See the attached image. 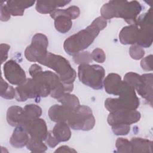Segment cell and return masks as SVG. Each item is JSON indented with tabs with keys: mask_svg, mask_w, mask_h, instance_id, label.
<instances>
[{
	"mask_svg": "<svg viewBox=\"0 0 153 153\" xmlns=\"http://www.w3.org/2000/svg\"><path fill=\"white\" fill-rule=\"evenodd\" d=\"M106 26V20L101 16L97 17L86 28L70 36L65 41V51L71 56L82 51L93 42L99 32Z\"/></svg>",
	"mask_w": 153,
	"mask_h": 153,
	"instance_id": "1",
	"label": "cell"
},
{
	"mask_svg": "<svg viewBox=\"0 0 153 153\" xmlns=\"http://www.w3.org/2000/svg\"><path fill=\"white\" fill-rule=\"evenodd\" d=\"M141 11L142 6L137 1H110L103 5L100 14L105 20L122 18L129 25H133Z\"/></svg>",
	"mask_w": 153,
	"mask_h": 153,
	"instance_id": "2",
	"label": "cell"
},
{
	"mask_svg": "<svg viewBox=\"0 0 153 153\" xmlns=\"http://www.w3.org/2000/svg\"><path fill=\"white\" fill-rule=\"evenodd\" d=\"M139 103V99L136 96L134 88L123 81V85L118 97L107 98L105 102V106L110 112L133 111L137 109Z\"/></svg>",
	"mask_w": 153,
	"mask_h": 153,
	"instance_id": "3",
	"label": "cell"
},
{
	"mask_svg": "<svg viewBox=\"0 0 153 153\" xmlns=\"http://www.w3.org/2000/svg\"><path fill=\"white\" fill-rule=\"evenodd\" d=\"M38 63L56 72L60 81L63 83L73 84L76 78L75 71L72 68L69 61L62 56L48 51L45 57Z\"/></svg>",
	"mask_w": 153,
	"mask_h": 153,
	"instance_id": "4",
	"label": "cell"
},
{
	"mask_svg": "<svg viewBox=\"0 0 153 153\" xmlns=\"http://www.w3.org/2000/svg\"><path fill=\"white\" fill-rule=\"evenodd\" d=\"M105 75V69L98 65L81 64L78 69V76L84 84L94 89H102Z\"/></svg>",
	"mask_w": 153,
	"mask_h": 153,
	"instance_id": "5",
	"label": "cell"
},
{
	"mask_svg": "<svg viewBox=\"0 0 153 153\" xmlns=\"http://www.w3.org/2000/svg\"><path fill=\"white\" fill-rule=\"evenodd\" d=\"M67 123L74 130L88 131L94 127L96 120L90 107L79 105L73 110Z\"/></svg>",
	"mask_w": 153,
	"mask_h": 153,
	"instance_id": "6",
	"label": "cell"
},
{
	"mask_svg": "<svg viewBox=\"0 0 153 153\" xmlns=\"http://www.w3.org/2000/svg\"><path fill=\"white\" fill-rule=\"evenodd\" d=\"M138 29L136 44L142 48L149 47L153 40V26L152 9L139 16L134 23Z\"/></svg>",
	"mask_w": 153,
	"mask_h": 153,
	"instance_id": "7",
	"label": "cell"
},
{
	"mask_svg": "<svg viewBox=\"0 0 153 153\" xmlns=\"http://www.w3.org/2000/svg\"><path fill=\"white\" fill-rule=\"evenodd\" d=\"M48 41L47 37L41 33L33 35L31 44L25 50L26 59L32 62H39L47 55Z\"/></svg>",
	"mask_w": 153,
	"mask_h": 153,
	"instance_id": "8",
	"label": "cell"
},
{
	"mask_svg": "<svg viewBox=\"0 0 153 153\" xmlns=\"http://www.w3.org/2000/svg\"><path fill=\"white\" fill-rule=\"evenodd\" d=\"M4 75L11 84L19 85L26 80V76L23 68L14 60L6 62L3 66Z\"/></svg>",
	"mask_w": 153,
	"mask_h": 153,
	"instance_id": "9",
	"label": "cell"
},
{
	"mask_svg": "<svg viewBox=\"0 0 153 153\" xmlns=\"http://www.w3.org/2000/svg\"><path fill=\"white\" fill-rule=\"evenodd\" d=\"M140 117V113L137 110L115 111L110 112L107 121L111 126L118 124L130 125L138 122Z\"/></svg>",
	"mask_w": 153,
	"mask_h": 153,
	"instance_id": "10",
	"label": "cell"
},
{
	"mask_svg": "<svg viewBox=\"0 0 153 153\" xmlns=\"http://www.w3.org/2000/svg\"><path fill=\"white\" fill-rule=\"evenodd\" d=\"M23 128L29 134L30 137L45 140L48 130L45 121L41 118H36L26 122L22 126Z\"/></svg>",
	"mask_w": 153,
	"mask_h": 153,
	"instance_id": "11",
	"label": "cell"
},
{
	"mask_svg": "<svg viewBox=\"0 0 153 153\" xmlns=\"http://www.w3.org/2000/svg\"><path fill=\"white\" fill-rule=\"evenodd\" d=\"M152 73L142 75L140 82L135 89L142 97L149 102L151 106L152 105Z\"/></svg>",
	"mask_w": 153,
	"mask_h": 153,
	"instance_id": "12",
	"label": "cell"
},
{
	"mask_svg": "<svg viewBox=\"0 0 153 153\" xmlns=\"http://www.w3.org/2000/svg\"><path fill=\"white\" fill-rule=\"evenodd\" d=\"M74 109L63 105H54L48 110L50 120L56 123H66L69 119Z\"/></svg>",
	"mask_w": 153,
	"mask_h": 153,
	"instance_id": "13",
	"label": "cell"
},
{
	"mask_svg": "<svg viewBox=\"0 0 153 153\" xmlns=\"http://www.w3.org/2000/svg\"><path fill=\"white\" fill-rule=\"evenodd\" d=\"M103 84L107 93L118 96L123 85V81L118 74L111 73L104 78Z\"/></svg>",
	"mask_w": 153,
	"mask_h": 153,
	"instance_id": "14",
	"label": "cell"
},
{
	"mask_svg": "<svg viewBox=\"0 0 153 153\" xmlns=\"http://www.w3.org/2000/svg\"><path fill=\"white\" fill-rule=\"evenodd\" d=\"M6 119L9 125L15 127L22 126L26 123L23 108L16 105L8 108Z\"/></svg>",
	"mask_w": 153,
	"mask_h": 153,
	"instance_id": "15",
	"label": "cell"
},
{
	"mask_svg": "<svg viewBox=\"0 0 153 153\" xmlns=\"http://www.w3.org/2000/svg\"><path fill=\"white\" fill-rule=\"evenodd\" d=\"M70 1H38L36 2V10L41 14H51L57 8L64 7L69 4Z\"/></svg>",
	"mask_w": 153,
	"mask_h": 153,
	"instance_id": "16",
	"label": "cell"
},
{
	"mask_svg": "<svg viewBox=\"0 0 153 153\" xmlns=\"http://www.w3.org/2000/svg\"><path fill=\"white\" fill-rule=\"evenodd\" d=\"M138 29L135 24L129 25L124 27L119 34V39L124 45L136 44L137 40Z\"/></svg>",
	"mask_w": 153,
	"mask_h": 153,
	"instance_id": "17",
	"label": "cell"
},
{
	"mask_svg": "<svg viewBox=\"0 0 153 153\" xmlns=\"http://www.w3.org/2000/svg\"><path fill=\"white\" fill-rule=\"evenodd\" d=\"M35 3V1L13 0L7 1L6 5L11 15L22 16L24 14L25 10L32 7Z\"/></svg>",
	"mask_w": 153,
	"mask_h": 153,
	"instance_id": "18",
	"label": "cell"
},
{
	"mask_svg": "<svg viewBox=\"0 0 153 153\" xmlns=\"http://www.w3.org/2000/svg\"><path fill=\"white\" fill-rule=\"evenodd\" d=\"M30 139L29 134L22 126L16 127L10 139V143L13 147L17 148L26 146Z\"/></svg>",
	"mask_w": 153,
	"mask_h": 153,
	"instance_id": "19",
	"label": "cell"
},
{
	"mask_svg": "<svg viewBox=\"0 0 153 153\" xmlns=\"http://www.w3.org/2000/svg\"><path fill=\"white\" fill-rule=\"evenodd\" d=\"M51 133L59 142H66L71 136L69 126L66 123H57Z\"/></svg>",
	"mask_w": 153,
	"mask_h": 153,
	"instance_id": "20",
	"label": "cell"
},
{
	"mask_svg": "<svg viewBox=\"0 0 153 153\" xmlns=\"http://www.w3.org/2000/svg\"><path fill=\"white\" fill-rule=\"evenodd\" d=\"M130 141L131 152H152V141L141 137H133Z\"/></svg>",
	"mask_w": 153,
	"mask_h": 153,
	"instance_id": "21",
	"label": "cell"
},
{
	"mask_svg": "<svg viewBox=\"0 0 153 153\" xmlns=\"http://www.w3.org/2000/svg\"><path fill=\"white\" fill-rule=\"evenodd\" d=\"M80 14L79 8L77 6L72 5L66 9H56L50 14V16L54 19L59 16H64L70 18L71 19H75L79 17Z\"/></svg>",
	"mask_w": 153,
	"mask_h": 153,
	"instance_id": "22",
	"label": "cell"
},
{
	"mask_svg": "<svg viewBox=\"0 0 153 153\" xmlns=\"http://www.w3.org/2000/svg\"><path fill=\"white\" fill-rule=\"evenodd\" d=\"M54 20V27L56 29L62 33H67L70 30L72 26V19L68 17L64 16H59Z\"/></svg>",
	"mask_w": 153,
	"mask_h": 153,
	"instance_id": "23",
	"label": "cell"
},
{
	"mask_svg": "<svg viewBox=\"0 0 153 153\" xmlns=\"http://www.w3.org/2000/svg\"><path fill=\"white\" fill-rule=\"evenodd\" d=\"M23 110L26 122L38 118L42 114V109L35 104L26 105L23 108Z\"/></svg>",
	"mask_w": 153,
	"mask_h": 153,
	"instance_id": "24",
	"label": "cell"
},
{
	"mask_svg": "<svg viewBox=\"0 0 153 153\" xmlns=\"http://www.w3.org/2000/svg\"><path fill=\"white\" fill-rule=\"evenodd\" d=\"M62 105L68 106L72 109L76 108L80 105L78 98L70 93H66L57 99Z\"/></svg>",
	"mask_w": 153,
	"mask_h": 153,
	"instance_id": "25",
	"label": "cell"
},
{
	"mask_svg": "<svg viewBox=\"0 0 153 153\" xmlns=\"http://www.w3.org/2000/svg\"><path fill=\"white\" fill-rule=\"evenodd\" d=\"M74 88L73 84H65L60 82L59 85L51 91L50 96L54 99H59L66 93H71Z\"/></svg>",
	"mask_w": 153,
	"mask_h": 153,
	"instance_id": "26",
	"label": "cell"
},
{
	"mask_svg": "<svg viewBox=\"0 0 153 153\" xmlns=\"http://www.w3.org/2000/svg\"><path fill=\"white\" fill-rule=\"evenodd\" d=\"M28 150L33 152H44L47 149V146L43 143V140L30 137L26 145Z\"/></svg>",
	"mask_w": 153,
	"mask_h": 153,
	"instance_id": "27",
	"label": "cell"
},
{
	"mask_svg": "<svg viewBox=\"0 0 153 153\" xmlns=\"http://www.w3.org/2000/svg\"><path fill=\"white\" fill-rule=\"evenodd\" d=\"M1 96L5 99H13L16 97V89L10 85L1 77Z\"/></svg>",
	"mask_w": 153,
	"mask_h": 153,
	"instance_id": "28",
	"label": "cell"
},
{
	"mask_svg": "<svg viewBox=\"0 0 153 153\" xmlns=\"http://www.w3.org/2000/svg\"><path fill=\"white\" fill-rule=\"evenodd\" d=\"M123 81L132 86L135 90L140 82L141 75L133 72H130L124 75Z\"/></svg>",
	"mask_w": 153,
	"mask_h": 153,
	"instance_id": "29",
	"label": "cell"
},
{
	"mask_svg": "<svg viewBox=\"0 0 153 153\" xmlns=\"http://www.w3.org/2000/svg\"><path fill=\"white\" fill-rule=\"evenodd\" d=\"M115 146L117 149L118 152H131V142L126 138H118L115 142Z\"/></svg>",
	"mask_w": 153,
	"mask_h": 153,
	"instance_id": "30",
	"label": "cell"
},
{
	"mask_svg": "<svg viewBox=\"0 0 153 153\" xmlns=\"http://www.w3.org/2000/svg\"><path fill=\"white\" fill-rule=\"evenodd\" d=\"M74 61L76 64H88L92 61L91 54L88 51H80L74 55Z\"/></svg>",
	"mask_w": 153,
	"mask_h": 153,
	"instance_id": "31",
	"label": "cell"
},
{
	"mask_svg": "<svg viewBox=\"0 0 153 153\" xmlns=\"http://www.w3.org/2000/svg\"><path fill=\"white\" fill-rule=\"evenodd\" d=\"M129 54L133 59L139 60L143 57L145 51L142 47L137 44H134L129 48Z\"/></svg>",
	"mask_w": 153,
	"mask_h": 153,
	"instance_id": "32",
	"label": "cell"
},
{
	"mask_svg": "<svg viewBox=\"0 0 153 153\" xmlns=\"http://www.w3.org/2000/svg\"><path fill=\"white\" fill-rule=\"evenodd\" d=\"M113 133L115 135H127L130 130V125L118 124L112 126Z\"/></svg>",
	"mask_w": 153,
	"mask_h": 153,
	"instance_id": "33",
	"label": "cell"
},
{
	"mask_svg": "<svg viewBox=\"0 0 153 153\" xmlns=\"http://www.w3.org/2000/svg\"><path fill=\"white\" fill-rule=\"evenodd\" d=\"M91 56L92 60L97 63H102L106 59V55L104 51L100 48H95L91 53Z\"/></svg>",
	"mask_w": 153,
	"mask_h": 153,
	"instance_id": "34",
	"label": "cell"
},
{
	"mask_svg": "<svg viewBox=\"0 0 153 153\" xmlns=\"http://www.w3.org/2000/svg\"><path fill=\"white\" fill-rule=\"evenodd\" d=\"M141 68L146 71H152V55L150 54L143 58L140 62Z\"/></svg>",
	"mask_w": 153,
	"mask_h": 153,
	"instance_id": "35",
	"label": "cell"
},
{
	"mask_svg": "<svg viewBox=\"0 0 153 153\" xmlns=\"http://www.w3.org/2000/svg\"><path fill=\"white\" fill-rule=\"evenodd\" d=\"M11 17V14L10 13L6 4L5 2H2L1 3V15L0 18L2 22L8 21Z\"/></svg>",
	"mask_w": 153,
	"mask_h": 153,
	"instance_id": "36",
	"label": "cell"
},
{
	"mask_svg": "<svg viewBox=\"0 0 153 153\" xmlns=\"http://www.w3.org/2000/svg\"><path fill=\"white\" fill-rule=\"evenodd\" d=\"M1 63L5 62L8 58V52L10 49V46L7 44H1Z\"/></svg>",
	"mask_w": 153,
	"mask_h": 153,
	"instance_id": "37",
	"label": "cell"
},
{
	"mask_svg": "<svg viewBox=\"0 0 153 153\" xmlns=\"http://www.w3.org/2000/svg\"><path fill=\"white\" fill-rule=\"evenodd\" d=\"M45 142L47 145L51 148L56 147L60 142L57 140V139L54 136L51 131H48L47 136L45 139Z\"/></svg>",
	"mask_w": 153,
	"mask_h": 153,
	"instance_id": "38",
	"label": "cell"
},
{
	"mask_svg": "<svg viewBox=\"0 0 153 153\" xmlns=\"http://www.w3.org/2000/svg\"><path fill=\"white\" fill-rule=\"evenodd\" d=\"M42 71V68L39 65H38L37 64H33V65H32L30 66L29 69V74L32 76V78L35 76L39 72H41Z\"/></svg>",
	"mask_w": 153,
	"mask_h": 153,
	"instance_id": "39",
	"label": "cell"
},
{
	"mask_svg": "<svg viewBox=\"0 0 153 153\" xmlns=\"http://www.w3.org/2000/svg\"><path fill=\"white\" fill-rule=\"evenodd\" d=\"M55 152H76V151L66 145H63L58 148Z\"/></svg>",
	"mask_w": 153,
	"mask_h": 153,
	"instance_id": "40",
	"label": "cell"
}]
</instances>
